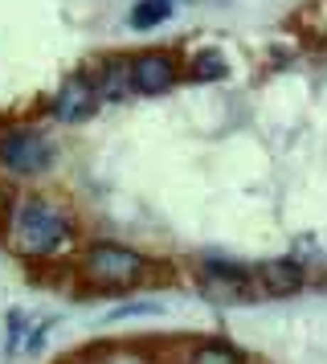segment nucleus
Returning a JSON list of instances; mask_svg holds the SVG:
<instances>
[{"label":"nucleus","mask_w":327,"mask_h":364,"mask_svg":"<svg viewBox=\"0 0 327 364\" xmlns=\"http://www.w3.org/2000/svg\"><path fill=\"white\" fill-rule=\"evenodd\" d=\"M0 221H4V188H0Z\"/></svg>","instance_id":"nucleus-12"},{"label":"nucleus","mask_w":327,"mask_h":364,"mask_svg":"<svg viewBox=\"0 0 327 364\" xmlns=\"http://www.w3.org/2000/svg\"><path fill=\"white\" fill-rule=\"evenodd\" d=\"M225 74H229V62L217 50L196 53L193 66H188V78H193V82H217V78H225Z\"/></svg>","instance_id":"nucleus-10"},{"label":"nucleus","mask_w":327,"mask_h":364,"mask_svg":"<svg viewBox=\"0 0 327 364\" xmlns=\"http://www.w3.org/2000/svg\"><path fill=\"white\" fill-rule=\"evenodd\" d=\"M188 364H245V356L237 348L209 340V344H196L193 352H188Z\"/></svg>","instance_id":"nucleus-11"},{"label":"nucleus","mask_w":327,"mask_h":364,"mask_svg":"<svg viewBox=\"0 0 327 364\" xmlns=\"http://www.w3.org/2000/svg\"><path fill=\"white\" fill-rule=\"evenodd\" d=\"M78 270L86 279V287H98V291H131V287H144L147 274H151L144 254H135L127 246H114V242H95L82 254Z\"/></svg>","instance_id":"nucleus-2"},{"label":"nucleus","mask_w":327,"mask_h":364,"mask_svg":"<svg viewBox=\"0 0 327 364\" xmlns=\"http://www.w3.org/2000/svg\"><path fill=\"white\" fill-rule=\"evenodd\" d=\"M74 242V217L49 193H25L9 209V246L21 258H53Z\"/></svg>","instance_id":"nucleus-1"},{"label":"nucleus","mask_w":327,"mask_h":364,"mask_svg":"<svg viewBox=\"0 0 327 364\" xmlns=\"http://www.w3.org/2000/svg\"><path fill=\"white\" fill-rule=\"evenodd\" d=\"M196 274L205 282V291L213 299H225V303H250V299H258V279H254V270H245L242 262H225V258H205V262L196 266Z\"/></svg>","instance_id":"nucleus-4"},{"label":"nucleus","mask_w":327,"mask_h":364,"mask_svg":"<svg viewBox=\"0 0 327 364\" xmlns=\"http://www.w3.org/2000/svg\"><path fill=\"white\" fill-rule=\"evenodd\" d=\"M172 9H176V0H139L131 9V29H156L172 17Z\"/></svg>","instance_id":"nucleus-9"},{"label":"nucleus","mask_w":327,"mask_h":364,"mask_svg":"<svg viewBox=\"0 0 327 364\" xmlns=\"http://www.w3.org/2000/svg\"><path fill=\"white\" fill-rule=\"evenodd\" d=\"M254 279H258V291L262 295H274V299H286L303 287V266L294 258H270V262H258L254 266Z\"/></svg>","instance_id":"nucleus-7"},{"label":"nucleus","mask_w":327,"mask_h":364,"mask_svg":"<svg viewBox=\"0 0 327 364\" xmlns=\"http://www.w3.org/2000/svg\"><path fill=\"white\" fill-rule=\"evenodd\" d=\"M98 111V86L86 74H70L53 95V115L62 123H86Z\"/></svg>","instance_id":"nucleus-5"},{"label":"nucleus","mask_w":327,"mask_h":364,"mask_svg":"<svg viewBox=\"0 0 327 364\" xmlns=\"http://www.w3.org/2000/svg\"><path fill=\"white\" fill-rule=\"evenodd\" d=\"M53 164V144L33 127H16V132L0 135V168L13 176H33Z\"/></svg>","instance_id":"nucleus-3"},{"label":"nucleus","mask_w":327,"mask_h":364,"mask_svg":"<svg viewBox=\"0 0 327 364\" xmlns=\"http://www.w3.org/2000/svg\"><path fill=\"white\" fill-rule=\"evenodd\" d=\"M95 86H98V99H107V102L131 99V58H111V62H102Z\"/></svg>","instance_id":"nucleus-8"},{"label":"nucleus","mask_w":327,"mask_h":364,"mask_svg":"<svg viewBox=\"0 0 327 364\" xmlns=\"http://www.w3.org/2000/svg\"><path fill=\"white\" fill-rule=\"evenodd\" d=\"M176 82V62L160 50H147L139 58H131V90L135 95H164Z\"/></svg>","instance_id":"nucleus-6"}]
</instances>
